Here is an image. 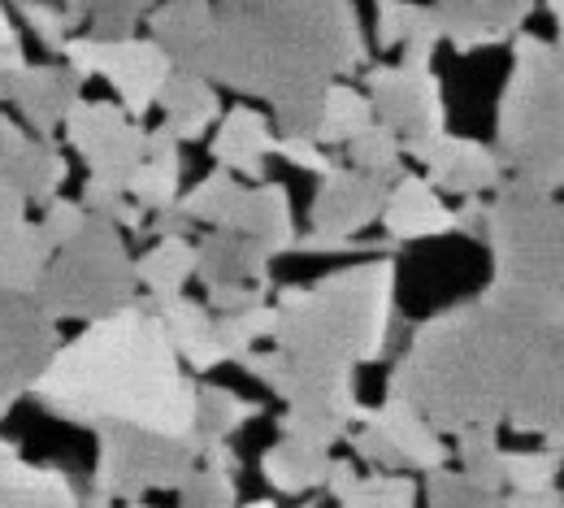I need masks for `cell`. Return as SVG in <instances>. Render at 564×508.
<instances>
[{"label":"cell","instance_id":"1","mask_svg":"<svg viewBox=\"0 0 564 508\" xmlns=\"http://www.w3.org/2000/svg\"><path fill=\"white\" fill-rule=\"evenodd\" d=\"M561 322L482 288L413 326L387 396L438 439L508 426L561 447Z\"/></svg>","mask_w":564,"mask_h":508},{"label":"cell","instance_id":"2","mask_svg":"<svg viewBox=\"0 0 564 508\" xmlns=\"http://www.w3.org/2000/svg\"><path fill=\"white\" fill-rule=\"evenodd\" d=\"M369 66L360 13L348 0L213 4L209 35L187 74L270 105L282 136L308 140L330 83Z\"/></svg>","mask_w":564,"mask_h":508},{"label":"cell","instance_id":"3","mask_svg":"<svg viewBox=\"0 0 564 508\" xmlns=\"http://www.w3.org/2000/svg\"><path fill=\"white\" fill-rule=\"evenodd\" d=\"M31 400L83 431H140L187 439L196 426V382L178 365L152 304L83 326L53 353L31 387Z\"/></svg>","mask_w":564,"mask_h":508},{"label":"cell","instance_id":"4","mask_svg":"<svg viewBox=\"0 0 564 508\" xmlns=\"http://www.w3.org/2000/svg\"><path fill=\"white\" fill-rule=\"evenodd\" d=\"M395 291L400 266L391 257H373L365 266L335 270L308 288L274 291V353L313 369H344L387 357L395 339Z\"/></svg>","mask_w":564,"mask_h":508},{"label":"cell","instance_id":"5","mask_svg":"<svg viewBox=\"0 0 564 508\" xmlns=\"http://www.w3.org/2000/svg\"><path fill=\"white\" fill-rule=\"evenodd\" d=\"M495 105V156L512 183L556 196L564 183V53L561 40L521 31Z\"/></svg>","mask_w":564,"mask_h":508},{"label":"cell","instance_id":"6","mask_svg":"<svg viewBox=\"0 0 564 508\" xmlns=\"http://www.w3.org/2000/svg\"><path fill=\"white\" fill-rule=\"evenodd\" d=\"M482 239L491 248L487 291L543 317H564V214L556 196L503 179L482 201Z\"/></svg>","mask_w":564,"mask_h":508},{"label":"cell","instance_id":"7","mask_svg":"<svg viewBox=\"0 0 564 508\" xmlns=\"http://www.w3.org/2000/svg\"><path fill=\"white\" fill-rule=\"evenodd\" d=\"M135 261L127 252L122 230L109 218H87L66 248H57L35 288V309L57 322H100L135 304Z\"/></svg>","mask_w":564,"mask_h":508},{"label":"cell","instance_id":"8","mask_svg":"<svg viewBox=\"0 0 564 508\" xmlns=\"http://www.w3.org/2000/svg\"><path fill=\"white\" fill-rule=\"evenodd\" d=\"M239 365L252 378H261L274 396H282L286 413L279 418V435L286 443H300V447H313V452H330L339 439H348V431L365 413V404L356 400V374L286 361L274 348L248 353Z\"/></svg>","mask_w":564,"mask_h":508},{"label":"cell","instance_id":"9","mask_svg":"<svg viewBox=\"0 0 564 508\" xmlns=\"http://www.w3.org/2000/svg\"><path fill=\"white\" fill-rule=\"evenodd\" d=\"M200 465V443L187 439L140 435V431H100L91 491L109 505H143L152 491H178Z\"/></svg>","mask_w":564,"mask_h":508},{"label":"cell","instance_id":"10","mask_svg":"<svg viewBox=\"0 0 564 508\" xmlns=\"http://www.w3.org/2000/svg\"><path fill=\"white\" fill-rule=\"evenodd\" d=\"M62 66L87 83V78H105L113 91H118V109L140 122L143 114L156 109V96L165 87V78L174 74V62L148 40V35H135V40H118V44H96L87 35H70L66 48H62Z\"/></svg>","mask_w":564,"mask_h":508},{"label":"cell","instance_id":"11","mask_svg":"<svg viewBox=\"0 0 564 508\" xmlns=\"http://www.w3.org/2000/svg\"><path fill=\"white\" fill-rule=\"evenodd\" d=\"M70 148L87 161V179L127 196L131 174L148 156V131L140 122H131L113 100H78L66 122H62Z\"/></svg>","mask_w":564,"mask_h":508},{"label":"cell","instance_id":"12","mask_svg":"<svg viewBox=\"0 0 564 508\" xmlns=\"http://www.w3.org/2000/svg\"><path fill=\"white\" fill-rule=\"evenodd\" d=\"M348 443L378 474H434V469H447L452 461V447L404 400H391V396L378 409L360 413V422L348 431Z\"/></svg>","mask_w":564,"mask_h":508},{"label":"cell","instance_id":"13","mask_svg":"<svg viewBox=\"0 0 564 508\" xmlns=\"http://www.w3.org/2000/svg\"><path fill=\"white\" fill-rule=\"evenodd\" d=\"M365 100L373 109V122L387 127L400 148L430 144L447 136V105H443V78L434 71L409 66H369L365 74Z\"/></svg>","mask_w":564,"mask_h":508},{"label":"cell","instance_id":"14","mask_svg":"<svg viewBox=\"0 0 564 508\" xmlns=\"http://www.w3.org/2000/svg\"><path fill=\"white\" fill-rule=\"evenodd\" d=\"M57 348L62 331L35 309V300L0 291V422L22 396H31Z\"/></svg>","mask_w":564,"mask_h":508},{"label":"cell","instance_id":"15","mask_svg":"<svg viewBox=\"0 0 564 508\" xmlns=\"http://www.w3.org/2000/svg\"><path fill=\"white\" fill-rule=\"evenodd\" d=\"M387 187H391V179H373V174H360V170L339 165L313 192L308 235H322V239H360L365 226H373L378 214H382Z\"/></svg>","mask_w":564,"mask_h":508},{"label":"cell","instance_id":"16","mask_svg":"<svg viewBox=\"0 0 564 508\" xmlns=\"http://www.w3.org/2000/svg\"><path fill=\"white\" fill-rule=\"evenodd\" d=\"M404 156L422 161V179L443 196H460V201H482L503 183V165L495 156V148L465 140V136H438L430 144L404 148Z\"/></svg>","mask_w":564,"mask_h":508},{"label":"cell","instance_id":"17","mask_svg":"<svg viewBox=\"0 0 564 508\" xmlns=\"http://www.w3.org/2000/svg\"><path fill=\"white\" fill-rule=\"evenodd\" d=\"M430 13L438 35L465 57V53L512 44L534 18V4L530 0H443V4H430Z\"/></svg>","mask_w":564,"mask_h":508},{"label":"cell","instance_id":"18","mask_svg":"<svg viewBox=\"0 0 564 508\" xmlns=\"http://www.w3.org/2000/svg\"><path fill=\"white\" fill-rule=\"evenodd\" d=\"M0 100L18 105L22 127H31L35 140H53V131L66 122V114L83 100V83L62 62L22 66L18 74L0 78Z\"/></svg>","mask_w":564,"mask_h":508},{"label":"cell","instance_id":"19","mask_svg":"<svg viewBox=\"0 0 564 508\" xmlns=\"http://www.w3.org/2000/svg\"><path fill=\"white\" fill-rule=\"evenodd\" d=\"M53 248L44 244L40 226L26 221V201L0 179V291L35 295Z\"/></svg>","mask_w":564,"mask_h":508},{"label":"cell","instance_id":"20","mask_svg":"<svg viewBox=\"0 0 564 508\" xmlns=\"http://www.w3.org/2000/svg\"><path fill=\"white\" fill-rule=\"evenodd\" d=\"M382 230H387V244H417V239H443V235H456V218H452V205L425 183L422 174H400L391 187H387V201H382Z\"/></svg>","mask_w":564,"mask_h":508},{"label":"cell","instance_id":"21","mask_svg":"<svg viewBox=\"0 0 564 508\" xmlns=\"http://www.w3.org/2000/svg\"><path fill=\"white\" fill-rule=\"evenodd\" d=\"M217 230L243 235L252 239L270 261L286 257L295 248V214H291V196L282 183H257V187H239L230 214L221 218Z\"/></svg>","mask_w":564,"mask_h":508},{"label":"cell","instance_id":"22","mask_svg":"<svg viewBox=\"0 0 564 508\" xmlns=\"http://www.w3.org/2000/svg\"><path fill=\"white\" fill-rule=\"evenodd\" d=\"M274 140L279 136H274L265 114H257L248 105H235V109H221L209 152L217 170H226L230 179L265 183V161L274 156Z\"/></svg>","mask_w":564,"mask_h":508},{"label":"cell","instance_id":"23","mask_svg":"<svg viewBox=\"0 0 564 508\" xmlns=\"http://www.w3.org/2000/svg\"><path fill=\"white\" fill-rule=\"evenodd\" d=\"M270 257L230 230H209L196 244V279L209 288H261L274 291V274H270Z\"/></svg>","mask_w":564,"mask_h":508},{"label":"cell","instance_id":"24","mask_svg":"<svg viewBox=\"0 0 564 508\" xmlns=\"http://www.w3.org/2000/svg\"><path fill=\"white\" fill-rule=\"evenodd\" d=\"M156 109L165 114L161 131L183 148V144H196L209 127H217V118H221V96H217V87H209L205 78H196V74H187V71H174L165 78L161 96H156Z\"/></svg>","mask_w":564,"mask_h":508},{"label":"cell","instance_id":"25","mask_svg":"<svg viewBox=\"0 0 564 508\" xmlns=\"http://www.w3.org/2000/svg\"><path fill=\"white\" fill-rule=\"evenodd\" d=\"M178 183H183V148L174 144L161 127L148 131V156L127 183V201L140 209L143 218L170 214L178 205Z\"/></svg>","mask_w":564,"mask_h":508},{"label":"cell","instance_id":"26","mask_svg":"<svg viewBox=\"0 0 564 508\" xmlns=\"http://www.w3.org/2000/svg\"><path fill=\"white\" fill-rule=\"evenodd\" d=\"M213 4L205 0H170V4H152L148 9V40L174 62V71H187L209 35Z\"/></svg>","mask_w":564,"mask_h":508},{"label":"cell","instance_id":"27","mask_svg":"<svg viewBox=\"0 0 564 508\" xmlns=\"http://www.w3.org/2000/svg\"><path fill=\"white\" fill-rule=\"evenodd\" d=\"M156 317H161V326H165V339H170V348H174V357L178 365H187V369H196V374H205V369H217V365L226 361L221 357V348H217V331H213V313L205 304H196V300H170V304H161L156 309Z\"/></svg>","mask_w":564,"mask_h":508},{"label":"cell","instance_id":"28","mask_svg":"<svg viewBox=\"0 0 564 508\" xmlns=\"http://www.w3.org/2000/svg\"><path fill=\"white\" fill-rule=\"evenodd\" d=\"M192 279H196V244L183 235H161L135 261V283L152 295V309L183 300V288Z\"/></svg>","mask_w":564,"mask_h":508},{"label":"cell","instance_id":"29","mask_svg":"<svg viewBox=\"0 0 564 508\" xmlns=\"http://www.w3.org/2000/svg\"><path fill=\"white\" fill-rule=\"evenodd\" d=\"M0 179L26 201V205H53L57 201V192L66 187V179H70V165H66V156H62V148L53 144V140H35L31 136V144L22 148V156H13L4 170H0Z\"/></svg>","mask_w":564,"mask_h":508},{"label":"cell","instance_id":"30","mask_svg":"<svg viewBox=\"0 0 564 508\" xmlns=\"http://www.w3.org/2000/svg\"><path fill=\"white\" fill-rule=\"evenodd\" d=\"M326 474H330V452H313L286 439L261 452V478L279 496H313L326 487Z\"/></svg>","mask_w":564,"mask_h":508},{"label":"cell","instance_id":"31","mask_svg":"<svg viewBox=\"0 0 564 508\" xmlns=\"http://www.w3.org/2000/svg\"><path fill=\"white\" fill-rule=\"evenodd\" d=\"M373 127V109L365 100V91L352 87V83H330L326 96H322V109H317V127H313V144L322 148H348L360 136Z\"/></svg>","mask_w":564,"mask_h":508},{"label":"cell","instance_id":"32","mask_svg":"<svg viewBox=\"0 0 564 508\" xmlns=\"http://www.w3.org/2000/svg\"><path fill=\"white\" fill-rule=\"evenodd\" d=\"M252 418H261V404L243 400V396L230 391V387L200 382V387H196V426H192V439H196L200 452H205L213 443H230V435L243 431Z\"/></svg>","mask_w":564,"mask_h":508},{"label":"cell","instance_id":"33","mask_svg":"<svg viewBox=\"0 0 564 508\" xmlns=\"http://www.w3.org/2000/svg\"><path fill=\"white\" fill-rule=\"evenodd\" d=\"M499 478L508 496H539L552 491L561 478V447H512L499 456Z\"/></svg>","mask_w":564,"mask_h":508},{"label":"cell","instance_id":"34","mask_svg":"<svg viewBox=\"0 0 564 508\" xmlns=\"http://www.w3.org/2000/svg\"><path fill=\"white\" fill-rule=\"evenodd\" d=\"M239 187H243L239 179H230L226 170H213V174H205L187 196H178V205H174L170 214L183 221L187 230H192V226H209V230H217L221 218L230 214Z\"/></svg>","mask_w":564,"mask_h":508},{"label":"cell","instance_id":"35","mask_svg":"<svg viewBox=\"0 0 564 508\" xmlns=\"http://www.w3.org/2000/svg\"><path fill=\"white\" fill-rule=\"evenodd\" d=\"M456 456H460V478L474 483L478 491H491L503 496V478H499V456H503V443L499 431H469V435H456Z\"/></svg>","mask_w":564,"mask_h":508},{"label":"cell","instance_id":"36","mask_svg":"<svg viewBox=\"0 0 564 508\" xmlns=\"http://www.w3.org/2000/svg\"><path fill=\"white\" fill-rule=\"evenodd\" d=\"M217 331V348L226 361H243L248 353H257L261 339L274 335V304L248 309V313H230V317H213Z\"/></svg>","mask_w":564,"mask_h":508},{"label":"cell","instance_id":"37","mask_svg":"<svg viewBox=\"0 0 564 508\" xmlns=\"http://www.w3.org/2000/svg\"><path fill=\"white\" fill-rule=\"evenodd\" d=\"M348 170H360V174H373V179H400L404 170V148H400V140L387 131V127H369V131H360L352 144H348Z\"/></svg>","mask_w":564,"mask_h":508},{"label":"cell","instance_id":"38","mask_svg":"<svg viewBox=\"0 0 564 508\" xmlns=\"http://www.w3.org/2000/svg\"><path fill=\"white\" fill-rule=\"evenodd\" d=\"M339 508H417V483L409 474H360Z\"/></svg>","mask_w":564,"mask_h":508},{"label":"cell","instance_id":"39","mask_svg":"<svg viewBox=\"0 0 564 508\" xmlns=\"http://www.w3.org/2000/svg\"><path fill=\"white\" fill-rule=\"evenodd\" d=\"M152 4H118V0H91L87 4V40L96 44H118V40H135V26L148 18Z\"/></svg>","mask_w":564,"mask_h":508},{"label":"cell","instance_id":"40","mask_svg":"<svg viewBox=\"0 0 564 508\" xmlns=\"http://www.w3.org/2000/svg\"><path fill=\"white\" fill-rule=\"evenodd\" d=\"M425 500H430V508H503V496L478 491V487L465 483L456 469H434V474H425Z\"/></svg>","mask_w":564,"mask_h":508},{"label":"cell","instance_id":"41","mask_svg":"<svg viewBox=\"0 0 564 508\" xmlns=\"http://www.w3.org/2000/svg\"><path fill=\"white\" fill-rule=\"evenodd\" d=\"M178 508H235V474L196 465L178 487Z\"/></svg>","mask_w":564,"mask_h":508},{"label":"cell","instance_id":"42","mask_svg":"<svg viewBox=\"0 0 564 508\" xmlns=\"http://www.w3.org/2000/svg\"><path fill=\"white\" fill-rule=\"evenodd\" d=\"M378 18V48H404V40L417 31L425 18V4H404V0H382L373 9Z\"/></svg>","mask_w":564,"mask_h":508},{"label":"cell","instance_id":"43","mask_svg":"<svg viewBox=\"0 0 564 508\" xmlns=\"http://www.w3.org/2000/svg\"><path fill=\"white\" fill-rule=\"evenodd\" d=\"M18 18H22V22H31V31L40 35V44H44L48 53H57V57H62V48H66V40H70V26H66L62 4L22 0V4H18Z\"/></svg>","mask_w":564,"mask_h":508},{"label":"cell","instance_id":"44","mask_svg":"<svg viewBox=\"0 0 564 508\" xmlns=\"http://www.w3.org/2000/svg\"><path fill=\"white\" fill-rule=\"evenodd\" d=\"M83 226H87V214H83V205H78V201H53V205L44 209L40 235H44V244L57 252V248H66V244H70Z\"/></svg>","mask_w":564,"mask_h":508},{"label":"cell","instance_id":"45","mask_svg":"<svg viewBox=\"0 0 564 508\" xmlns=\"http://www.w3.org/2000/svg\"><path fill=\"white\" fill-rule=\"evenodd\" d=\"M274 156H282V161H286V165H295V170L317 174V179H326V174H335V170H339V161H335L330 152H322L313 140H274Z\"/></svg>","mask_w":564,"mask_h":508},{"label":"cell","instance_id":"46","mask_svg":"<svg viewBox=\"0 0 564 508\" xmlns=\"http://www.w3.org/2000/svg\"><path fill=\"white\" fill-rule=\"evenodd\" d=\"M443 44V35H438V26H434V13H430V4H425V18L417 22V31L404 40V48H400V66H409V71H434L430 62H434V48Z\"/></svg>","mask_w":564,"mask_h":508},{"label":"cell","instance_id":"47","mask_svg":"<svg viewBox=\"0 0 564 508\" xmlns=\"http://www.w3.org/2000/svg\"><path fill=\"white\" fill-rule=\"evenodd\" d=\"M205 309H209L213 317H230V313H248V309H261V304H270V291L261 288H209L205 291Z\"/></svg>","mask_w":564,"mask_h":508},{"label":"cell","instance_id":"48","mask_svg":"<svg viewBox=\"0 0 564 508\" xmlns=\"http://www.w3.org/2000/svg\"><path fill=\"white\" fill-rule=\"evenodd\" d=\"M26 144H31V136L18 127V118H9V114L0 109V170H4L13 156H22Z\"/></svg>","mask_w":564,"mask_h":508},{"label":"cell","instance_id":"49","mask_svg":"<svg viewBox=\"0 0 564 508\" xmlns=\"http://www.w3.org/2000/svg\"><path fill=\"white\" fill-rule=\"evenodd\" d=\"M503 508H564L561 487L539 491V496H503Z\"/></svg>","mask_w":564,"mask_h":508},{"label":"cell","instance_id":"50","mask_svg":"<svg viewBox=\"0 0 564 508\" xmlns=\"http://www.w3.org/2000/svg\"><path fill=\"white\" fill-rule=\"evenodd\" d=\"M22 66H26V53H22V44H13V48H0V78L18 74Z\"/></svg>","mask_w":564,"mask_h":508},{"label":"cell","instance_id":"51","mask_svg":"<svg viewBox=\"0 0 564 508\" xmlns=\"http://www.w3.org/2000/svg\"><path fill=\"white\" fill-rule=\"evenodd\" d=\"M13 44H22V40H18V26L9 22V9L0 4V48H13Z\"/></svg>","mask_w":564,"mask_h":508},{"label":"cell","instance_id":"52","mask_svg":"<svg viewBox=\"0 0 564 508\" xmlns=\"http://www.w3.org/2000/svg\"><path fill=\"white\" fill-rule=\"evenodd\" d=\"M13 456H22V452H18V443H13V439H0V465H9Z\"/></svg>","mask_w":564,"mask_h":508},{"label":"cell","instance_id":"53","mask_svg":"<svg viewBox=\"0 0 564 508\" xmlns=\"http://www.w3.org/2000/svg\"><path fill=\"white\" fill-rule=\"evenodd\" d=\"M243 508H279L274 500H252V505H243Z\"/></svg>","mask_w":564,"mask_h":508},{"label":"cell","instance_id":"54","mask_svg":"<svg viewBox=\"0 0 564 508\" xmlns=\"http://www.w3.org/2000/svg\"><path fill=\"white\" fill-rule=\"evenodd\" d=\"M127 508H148V505H127Z\"/></svg>","mask_w":564,"mask_h":508}]
</instances>
